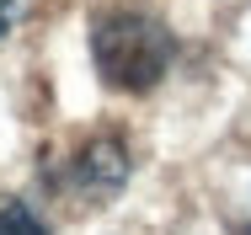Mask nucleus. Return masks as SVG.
I'll return each mask as SVG.
<instances>
[{
  "instance_id": "1",
  "label": "nucleus",
  "mask_w": 251,
  "mask_h": 235,
  "mask_svg": "<svg viewBox=\"0 0 251 235\" xmlns=\"http://www.w3.org/2000/svg\"><path fill=\"white\" fill-rule=\"evenodd\" d=\"M171 53H176V38L171 27L150 16V11H107L91 27V59H97V75L112 86V91H155L160 75L171 70Z\"/></svg>"
},
{
  "instance_id": "2",
  "label": "nucleus",
  "mask_w": 251,
  "mask_h": 235,
  "mask_svg": "<svg viewBox=\"0 0 251 235\" xmlns=\"http://www.w3.org/2000/svg\"><path fill=\"white\" fill-rule=\"evenodd\" d=\"M0 235H53L27 203H0Z\"/></svg>"
},
{
  "instance_id": "3",
  "label": "nucleus",
  "mask_w": 251,
  "mask_h": 235,
  "mask_svg": "<svg viewBox=\"0 0 251 235\" xmlns=\"http://www.w3.org/2000/svg\"><path fill=\"white\" fill-rule=\"evenodd\" d=\"M5 27H11V0H0V38H5Z\"/></svg>"
}]
</instances>
